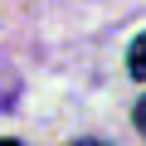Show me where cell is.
<instances>
[{"label":"cell","mask_w":146,"mask_h":146,"mask_svg":"<svg viewBox=\"0 0 146 146\" xmlns=\"http://www.w3.org/2000/svg\"><path fill=\"white\" fill-rule=\"evenodd\" d=\"M0 146H20V141H0Z\"/></svg>","instance_id":"obj_4"},{"label":"cell","mask_w":146,"mask_h":146,"mask_svg":"<svg viewBox=\"0 0 146 146\" xmlns=\"http://www.w3.org/2000/svg\"><path fill=\"white\" fill-rule=\"evenodd\" d=\"M127 68H131V78H136V83H146V34L131 44V54H127Z\"/></svg>","instance_id":"obj_1"},{"label":"cell","mask_w":146,"mask_h":146,"mask_svg":"<svg viewBox=\"0 0 146 146\" xmlns=\"http://www.w3.org/2000/svg\"><path fill=\"white\" fill-rule=\"evenodd\" d=\"M73 146H107V141H73Z\"/></svg>","instance_id":"obj_3"},{"label":"cell","mask_w":146,"mask_h":146,"mask_svg":"<svg viewBox=\"0 0 146 146\" xmlns=\"http://www.w3.org/2000/svg\"><path fill=\"white\" fill-rule=\"evenodd\" d=\"M131 122H136V131H141V136H146V98H141V102H136V112H131Z\"/></svg>","instance_id":"obj_2"}]
</instances>
